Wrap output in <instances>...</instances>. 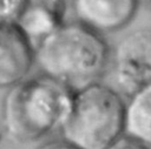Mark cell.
I'll return each instance as SVG.
<instances>
[{
    "label": "cell",
    "mask_w": 151,
    "mask_h": 149,
    "mask_svg": "<svg viewBox=\"0 0 151 149\" xmlns=\"http://www.w3.org/2000/svg\"><path fill=\"white\" fill-rule=\"evenodd\" d=\"M67 0H25L14 23L35 46L66 20Z\"/></svg>",
    "instance_id": "7"
},
{
    "label": "cell",
    "mask_w": 151,
    "mask_h": 149,
    "mask_svg": "<svg viewBox=\"0 0 151 149\" xmlns=\"http://www.w3.org/2000/svg\"><path fill=\"white\" fill-rule=\"evenodd\" d=\"M35 149H79V148L73 145L72 143L67 142L66 140L59 137V138L45 141L41 144H39Z\"/></svg>",
    "instance_id": "10"
},
{
    "label": "cell",
    "mask_w": 151,
    "mask_h": 149,
    "mask_svg": "<svg viewBox=\"0 0 151 149\" xmlns=\"http://www.w3.org/2000/svg\"><path fill=\"white\" fill-rule=\"evenodd\" d=\"M25 0H0V23L14 22Z\"/></svg>",
    "instance_id": "9"
},
{
    "label": "cell",
    "mask_w": 151,
    "mask_h": 149,
    "mask_svg": "<svg viewBox=\"0 0 151 149\" xmlns=\"http://www.w3.org/2000/svg\"><path fill=\"white\" fill-rule=\"evenodd\" d=\"M150 1H151V0H150Z\"/></svg>",
    "instance_id": "12"
},
{
    "label": "cell",
    "mask_w": 151,
    "mask_h": 149,
    "mask_svg": "<svg viewBox=\"0 0 151 149\" xmlns=\"http://www.w3.org/2000/svg\"><path fill=\"white\" fill-rule=\"evenodd\" d=\"M73 90L41 73L28 76L7 89L1 106V123L13 142L38 141L65 123Z\"/></svg>",
    "instance_id": "2"
},
{
    "label": "cell",
    "mask_w": 151,
    "mask_h": 149,
    "mask_svg": "<svg viewBox=\"0 0 151 149\" xmlns=\"http://www.w3.org/2000/svg\"><path fill=\"white\" fill-rule=\"evenodd\" d=\"M113 87L126 99L151 84V28L127 33L111 53L110 69Z\"/></svg>",
    "instance_id": "4"
},
{
    "label": "cell",
    "mask_w": 151,
    "mask_h": 149,
    "mask_svg": "<svg viewBox=\"0 0 151 149\" xmlns=\"http://www.w3.org/2000/svg\"><path fill=\"white\" fill-rule=\"evenodd\" d=\"M34 46L14 22L0 23V89H9L28 77Z\"/></svg>",
    "instance_id": "6"
},
{
    "label": "cell",
    "mask_w": 151,
    "mask_h": 149,
    "mask_svg": "<svg viewBox=\"0 0 151 149\" xmlns=\"http://www.w3.org/2000/svg\"><path fill=\"white\" fill-rule=\"evenodd\" d=\"M124 135L151 147V84L126 97Z\"/></svg>",
    "instance_id": "8"
},
{
    "label": "cell",
    "mask_w": 151,
    "mask_h": 149,
    "mask_svg": "<svg viewBox=\"0 0 151 149\" xmlns=\"http://www.w3.org/2000/svg\"><path fill=\"white\" fill-rule=\"evenodd\" d=\"M0 140H1V133H0Z\"/></svg>",
    "instance_id": "11"
},
{
    "label": "cell",
    "mask_w": 151,
    "mask_h": 149,
    "mask_svg": "<svg viewBox=\"0 0 151 149\" xmlns=\"http://www.w3.org/2000/svg\"><path fill=\"white\" fill-rule=\"evenodd\" d=\"M125 99L101 81L73 92L60 137L79 149H106L124 135Z\"/></svg>",
    "instance_id": "3"
},
{
    "label": "cell",
    "mask_w": 151,
    "mask_h": 149,
    "mask_svg": "<svg viewBox=\"0 0 151 149\" xmlns=\"http://www.w3.org/2000/svg\"><path fill=\"white\" fill-rule=\"evenodd\" d=\"M112 49L104 35L78 21H65L34 48L39 72L76 92L101 81Z\"/></svg>",
    "instance_id": "1"
},
{
    "label": "cell",
    "mask_w": 151,
    "mask_h": 149,
    "mask_svg": "<svg viewBox=\"0 0 151 149\" xmlns=\"http://www.w3.org/2000/svg\"><path fill=\"white\" fill-rule=\"evenodd\" d=\"M76 21L105 36L127 27L134 19L139 0H70Z\"/></svg>",
    "instance_id": "5"
}]
</instances>
